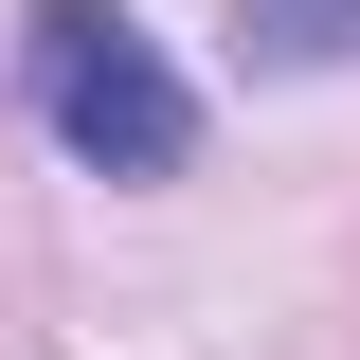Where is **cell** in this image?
I'll use <instances>...</instances> for the list:
<instances>
[{
    "label": "cell",
    "mask_w": 360,
    "mask_h": 360,
    "mask_svg": "<svg viewBox=\"0 0 360 360\" xmlns=\"http://www.w3.org/2000/svg\"><path fill=\"white\" fill-rule=\"evenodd\" d=\"M18 90H37V127L90 180H180L198 162V90H180V54L144 37L127 0H37L18 18Z\"/></svg>",
    "instance_id": "obj_1"
},
{
    "label": "cell",
    "mask_w": 360,
    "mask_h": 360,
    "mask_svg": "<svg viewBox=\"0 0 360 360\" xmlns=\"http://www.w3.org/2000/svg\"><path fill=\"white\" fill-rule=\"evenodd\" d=\"M234 18H252V54H360V0H234Z\"/></svg>",
    "instance_id": "obj_2"
}]
</instances>
